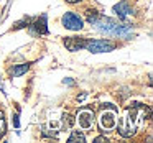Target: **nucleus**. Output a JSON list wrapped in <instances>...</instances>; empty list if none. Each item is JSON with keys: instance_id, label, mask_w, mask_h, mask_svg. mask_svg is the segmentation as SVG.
Listing matches in <instances>:
<instances>
[{"instance_id": "obj_1", "label": "nucleus", "mask_w": 153, "mask_h": 143, "mask_svg": "<svg viewBox=\"0 0 153 143\" xmlns=\"http://www.w3.org/2000/svg\"><path fill=\"white\" fill-rule=\"evenodd\" d=\"M145 119H150V109L145 107L143 104H133V105L127 107V110L123 112L120 122L117 120V127L119 128V133L123 136V138H128V136H133L137 133V130L140 128V125L143 123Z\"/></svg>"}, {"instance_id": "obj_5", "label": "nucleus", "mask_w": 153, "mask_h": 143, "mask_svg": "<svg viewBox=\"0 0 153 143\" xmlns=\"http://www.w3.org/2000/svg\"><path fill=\"white\" fill-rule=\"evenodd\" d=\"M94 112L91 109H82L77 113V125L82 130H91L94 127Z\"/></svg>"}, {"instance_id": "obj_3", "label": "nucleus", "mask_w": 153, "mask_h": 143, "mask_svg": "<svg viewBox=\"0 0 153 143\" xmlns=\"http://www.w3.org/2000/svg\"><path fill=\"white\" fill-rule=\"evenodd\" d=\"M84 48L91 53H109L115 50V43L110 40H86Z\"/></svg>"}, {"instance_id": "obj_9", "label": "nucleus", "mask_w": 153, "mask_h": 143, "mask_svg": "<svg viewBox=\"0 0 153 143\" xmlns=\"http://www.w3.org/2000/svg\"><path fill=\"white\" fill-rule=\"evenodd\" d=\"M84 143L86 142V136H84L82 132H79V130H73V133H71V136L68 138V143Z\"/></svg>"}, {"instance_id": "obj_13", "label": "nucleus", "mask_w": 153, "mask_h": 143, "mask_svg": "<svg viewBox=\"0 0 153 143\" xmlns=\"http://www.w3.org/2000/svg\"><path fill=\"white\" fill-rule=\"evenodd\" d=\"M94 142H96V143H99V142H104V143H107L109 140H107L104 135H100V136H97V138H94Z\"/></svg>"}, {"instance_id": "obj_2", "label": "nucleus", "mask_w": 153, "mask_h": 143, "mask_svg": "<svg viewBox=\"0 0 153 143\" xmlns=\"http://www.w3.org/2000/svg\"><path fill=\"white\" fill-rule=\"evenodd\" d=\"M117 109L115 107H110V109H102L99 115V125L102 128V132H114L117 127Z\"/></svg>"}, {"instance_id": "obj_7", "label": "nucleus", "mask_w": 153, "mask_h": 143, "mask_svg": "<svg viewBox=\"0 0 153 143\" xmlns=\"http://www.w3.org/2000/svg\"><path fill=\"white\" fill-rule=\"evenodd\" d=\"M28 69H30V64H17V66H13L10 69V76L12 77H20V76H23Z\"/></svg>"}, {"instance_id": "obj_4", "label": "nucleus", "mask_w": 153, "mask_h": 143, "mask_svg": "<svg viewBox=\"0 0 153 143\" xmlns=\"http://www.w3.org/2000/svg\"><path fill=\"white\" fill-rule=\"evenodd\" d=\"M61 21H63V27L64 28L73 30V31H79L81 28L84 27L82 18H81L79 15L73 13V12H66V13L63 15V18H61Z\"/></svg>"}, {"instance_id": "obj_6", "label": "nucleus", "mask_w": 153, "mask_h": 143, "mask_svg": "<svg viewBox=\"0 0 153 143\" xmlns=\"http://www.w3.org/2000/svg\"><path fill=\"white\" fill-rule=\"evenodd\" d=\"M84 43H86L84 38L71 36V38H66V40H64V46H66L69 51H79L81 48H84Z\"/></svg>"}, {"instance_id": "obj_10", "label": "nucleus", "mask_w": 153, "mask_h": 143, "mask_svg": "<svg viewBox=\"0 0 153 143\" xmlns=\"http://www.w3.org/2000/svg\"><path fill=\"white\" fill-rule=\"evenodd\" d=\"M73 123H74V120L69 113H64V115L61 117V128L63 130H69L71 127H73Z\"/></svg>"}, {"instance_id": "obj_12", "label": "nucleus", "mask_w": 153, "mask_h": 143, "mask_svg": "<svg viewBox=\"0 0 153 143\" xmlns=\"http://www.w3.org/2000/svg\"><path fill=\"white\" fill-rule=\"evenodd\" d=\"M5 135V120H4V115L0 113V136Z\"/></svg>"}, {"instance_id": "obj_14", "label": "nucleus", "mask_w": 153, "mask_h": 143, "mask_svg": "<svg viewBox=\"0 0 153 143\" xmlns=\"http://www.w3.org/2000/svg\"><path fill=\"white\" fill-rule=\"evenodd\" d=\"M66 2H68V4H79L81 0H66Z\"/></svg>"}, {"instance_id": "obj_11", "label": "nucleus", "mask_w": 153, "mask_h": 143, "mask_svg": "<svg viewBox=\"0 0 153 143\" xmlns=\"http://www.w3.org/2000/svg\"><path fill=\"white\" fill-rule=\"evenodd\" d=\"M35 30L38 33H48V27H46V17H41L40 20H36L35 23Z\"/></svg>"}, {"instance_id": "obj_8", "label": "nucleus", "mask_w": 153, "mask_h": 143, "mask_svg": "<svg viewBox=\"0 0 153 143\" xmlns=\"http://www.w3.org/2000/svg\"><path fill=\"white\" fill-rule=\"evenodd\" d=\"M114 10H115V13L119 15L120 18H125L127 15H128L130 12H132V10H130V7L125 4V2H120L119 5H115V7H114Z\"/></svg>"}]
</instances>
